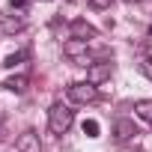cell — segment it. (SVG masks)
I'll return each mask as SVG.
<instances>
[{
  "label": "cell",
  "mask_w": 152,
  "mask_h": 152,
  "mask_svg": "<svg viewBox=\"0 0 152 152\" xmlns=\"http://www.w3.org/2000/svg\"><path fill=\"white\" fill-rule=\"evenodd\" d=\"M72 122H75V110H72L69 104H63V102L51 104V110H48V128H51L57 137H63V134L72 128Z\"/></svg>",
  "instance_id": "cell-1"
},
{
  "label": "cell",
  "mask_w": 152,
  "mask_h": 152,
  "mask_svg": "<svg viewBox=\"0 0 152 152\" xmlns=\"http://www.w3.org/2000/svg\"><path fill=\"white\" fill-rule=\"evenodd\" d=\"M66 96H69V102H75V104H90V102L99 99V87L90 84V81H78V84H69V87H66Z\"/></svg>",
  "instance_id": "cell-2"
},
{
  "label": "cell",
  "mask_w": 152,
  "mask_h": 152,
  "mask_svg": "<svg viewBox=\"0 0 152 152\" xmlns=\"http://www.w3.org/2000/svg\"><path fill=\"white\" fill-rule=\"evenodd\" d=\"M63 54H66L75 66H87V69L93 66V57H90L84 39H69V42H63Z\"/></svg>",
  "instance_id": "cell-3"
},
{
  "label": "cell",
  "mask_w": 152,
  "mask_h": 152,
  "mask_svg": "<svg viewBox=\"0 0 152 152\" xmlns=\"http://www.w3.org/2000/svg\"><path fill=\"white\" fill-rule=\"evenodd\" d=\"M110 75H113V66L102 60V63H93V66L87 69V81L99 87V84H104V81H110Z\"/></svg>",
  "instance_id": "cell-4"
},
{
  "label": "cell",
  "mask_w": 152,
  "mask_h": 152,
  "mask_svg": "<svg viewBox=\"0 0 152 152\" xmlns=\"http://www.w3.org/2000/svg\"><path fill=\"white\" fill-rule=\"evenodd\" d=\"M15 149H18V152H42V140H39L36 131H24V134L18 137Z\"/></svg>",
  "instance_id": "cell-5"
},
{
  "label": "cell",
  "mask_w": 152,
  "mask_h": 152,
  "mask_svg": "<svg viewBox=\"0 0 152 152\" xmlns=\"http://www.w3.org/2000/svg\"><path fill=\"white\" fill-rule=\"evenodd\" d=\"M72 33H75V39H84V42H90V39L99 36V30H96L90 21H84V18H75V21H72Z\"/></svg>",
  "instance_id": "cell-6"
},
{
  "label": "cell",
  "mask_w": 152,
  "mask_h": 152,
  "mask_svg": "<svg viewBox=\"0 0 152 152\" xmlns=\"http://www.w3.org/2000/svg\"><path fill=\"white\" fill-rule=\"evenodd\" d=\"M24 30V18H15V15H6V12H0V33H6V36H15Z\"/></svg>",
  "instance_id": "cell-7"
},
{
  "label": "cell",
  "mask_w": 152,
  "mask_h": 152,
  "mask_svg": "<svg viewBox=\"0 0 152 152\" xmlns=\"http://www.w3.org/2000/svg\"><path fill=\"white\" fill-rule=\"evenodd\" d=\"M113 134H116V140H131L137 134V128H134L131 119H116L113 122Z\"/></svg>",
  "instance_id": "cell-8"
},
{
  "label": "cell",
  "mask_w": 152,
  "mask_h": 152,
  "mask_svg": "<svg viewBox=\"0 0 152 152\" xmlns=\"http://www.w3.org/2000/svg\"><path fill=\"white\" fill-rule=\"evenodd\" d=\"M27 84H30V81H27V75H12V78H9L3 87H6L9 93H24V90H27Z\"/></svg>",
  "instance_id": "cell-9"
},
{
  "label": "cell",
  "mask_w": 152,
  "mask_h": 152,
  "mask_svg": "<svg viewBox=\"0 0 152 152\" xmlns=\"http://www.w3.org/2000/svg\"><path fill=\"white\" fill-rule=\"evenodd\" d=\"M134 110H137L140 119H146V122L152 125V99H140V102H134Z\"/></svg>",
  "instance_id": "cell-10"
},
{
  "label": "cell",
  "mask_w": 152,
  "mask_h": 152,
  "mask_svg": "<svg viewBox=\"0 0 152 152\" xmlns=\"http://www.w3.org/2000/svg\"><path fill=\"white\" fill-rule=\"evenodd\" d=\"M137 69L146 75L149 81H152V57H140V60H137Z\"/></svg>",
  "instance_id": "cell-11"
},
{
  "label": "cell",
  "mask_w": 152,
  "mask_h": 152,
  "mask_svg": "<svg viewBox=\"0 0 152 152\" xmlns=\"http://www.w3.org/2000/svg\"><path fill=\"white\" fill-rule=\"evenodd\" d=\"M24 57H27V54H24V51H18V54H9V57H6V60H3V63H0V66H6V69H15V66H18V63H21V60H24Z\"/></svg>",
  "instance_id": "cell-12"
},
{
  "label": "cell",
  "mask_w": 152,
  "mask_h": 152,
  "mask_svg": "<svg viewBox=\"0 0 152 152\" xmlns=\"http://www.w3.org/2000/svg\"><path fill=\"white\" fill-rule=\"evenodd\" d=\"M84 134L87 137H99V122L96 119H84Z\"/></svg>",
  "instance_id": "cell-13"
},
{
  "label": "cell",
  "mask_w": 152,
  "mask_h": 152,
  "mask_svg": "<svg viewBox=\"0 0 152 152\" xmlns=\"http://www.w3.org/2000/svg\"><path fill=\"white\" fill-rule=\"evenodd\" d=\"M9 9L12 12H24L27 9V0H9Z\"/></svg>",
  "instance_id": "cell-14"
},
{
  "label": "cell",
  "mask_w": 152,
  "mask_h": 152,
  "mask_svg": "<svg viewBox=\"0 0 152 152\" xmlns=\"http://www.w3.org/2000/svg\"><path fill=\"white\" fill-rule=\"evenodd\" d=\"M110 3H113V0H90V6H93V9H107Z\"/></svg>",
  "instance_id": "cell-15"
}]
</instances>
